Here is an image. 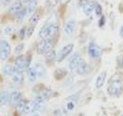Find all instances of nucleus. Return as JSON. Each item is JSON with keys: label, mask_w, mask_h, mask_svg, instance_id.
I'll return each mask as SVG.
<instances>
[{"label": "nucleus", "mask_w": 123, "mask_h": 116, "mask_svg": "<svg viewBox=\"0 0 123 116\" xmlns=\"http://www.w3.org/2000/svg\"><path fill=\"white\" fill-rule=\"evenodd\" d=\"M58 33H59V26L56 23H51V24L44 26L40 29L39 35L42 39L53 41L54 38L58 35Z\"/></svg>", "instance_id": "1"}, {"label": "nucleus", "mask_w": 123, "mask_h": 116, "mask_svg": "<svg viewBox=\"0 0 123 116\" xmlns=\"http://www.w3.org/2000/svg\"><path fill=\"white\" fill-rule=\"evenodd\" d=\"M122 83L119 80H114L112 82H110L109 86H108V93L112 96H119L122 92Z\"/></svg>", "instance_id": "2"}, {"label": "nucleus", "mask_w": 123, "mask_h": 116, "mask_svg": "<svg viewBox=\"0 0 123 116\" xmlns=\"http://www.w3.org/2000/svg\"><path fill=\"white\" fill-rule=\"evenodd\" d=\"M52 48H53V41L42 39L37 44V52L39 54H46L47 51L52 50Z\"/></svg>", "instance_id": "3"}, {"label": "nucleus", "mask_w": 123, "mask_h": 116, "mask_svg": "<svg viewBox=\"0 0 123 116\" xmlns=\"http://www.w3.org/2000/svg\"><path fill=\"white\" fill-rule=\"evenodd\" d=\"M76 106H77V99H76L74 96L69 97V98L65 101L64 105H63V109H62L63 113L66 114V115H69L71 112L74 111Z\"/></svg>", "instance_id": "4"}, {"label": "nucleus", "mask_w": 123, "mask_h": 116, "mask_svg": "<svg viewBox=\"0 0 123 116\" xmlns=\"http://www.w3.org/2000/svg\"><path fill=\"white\" fill-rule=\"evenodd\" d=\"M73 49H74V45L73 44H68V45L64 46L61 51L58 52V54L56 55V60L58 62H62L63 59H65L72 52Z\"/></svg>", "instance_id": "5"}, {"label": "nucleus", "mask_w": 123, "mask_h": 116, "mask_svg": "<svg viewBox=\"0 0 123 116\" xmlns=\"http://www.w3.org/2000/svg\"><path fill=\"white\" fill-rule=\"evenodd\" d=\"M14 70L15 73H23L26 70V56L25 55H19L17 56L14 62Z\"/></svg>", "instance_id": "6"}, {"label": "nucleus", "mask_w": 123, "mask_h": 116, "mask_svg": "<svg viewBox=\"0 0 123 116\" xmlns=\"http://www.w3.org/2000/svg\"><path fill=\"white\" fill-rule=\"evenodd\" d=\"M11 45L8 43V41L3 40L1 41V48H0V58L2 60H7L11 55Z\"/></svg>", "instance_id": "7"}, {"label": "nucleus", "mask_w": 123, "mask_h": 116, "mask_svg": "<svg viewBox=\"0 0 123 116\" xmlns=\"http://www.w3.org/2000/svg\"><path fill=\"white\" fill-rule=\"evenodd\" d=\"M88 53L92 58H97L102 54V51L97 44L91 42L88 46Z\"/></svg>", "instance_id": "8"}, {"label": "nucleus", "mask_w": 123, "mask_h": 116, "mask_svg": "<svg viewBox=\"0 0 123 116\" xmlns=\"http://www.w3.org/2000/svg\"><path fill=\"white\" fill-rule=\"evenodd\" d=\"M76 71H77L78 74H80V75H86L90 72V66L82 59L77 67Z\"/></svg>", "instance_id": "9"}, {"label": "nucleus", "mask_w": 123, "mask_h": 116, "mask_svg": "<svg viewBox=\"0 0 123 116\" xmlns=\"http://www.w3.org/2000/svg\"><path fill=\"white\" fill-rule=\"evenodd\" d=\"M82 60V58L80 57V53H75L72 57L70 58L69 60V64H68V67H69V70L70 71H75L77 69V67L79 66V64L80 63V61Z\"/></svg>", "instance_id": "10"}, {"label": "nucleus", "mask_w": 123, "mask_h": 116, "mask_svg": "<svg viewBox=\"0 0 123 116\" xmlns=\"http://www.w3.org/2000/svg\"><path fill=\"white\" fill-rule=\"evenodd\" d=\"M96 6H97V4H96L95 2L88 0L86 3H84V4L82 5V10H83V13H84L86 15H90L93 12L95 11Z\"/></svg>", "instance_id": "11"}, {"label": "nucleus", "mask_w": 123, "mask_h": 116, "mask_svg": "<svg viewBox=\"0 0 123 116\" xmlns=\"http://www.w3.org/2000/svg\"><path fill=\"white\" fill-rule=\"evenodd\" d=\"M76 23L74 20H68L64 25V33L66 35H71L75 29Z\"/></svg>", "instance_id": "12"}, {"label": "nucleus", "mask_w": 123, "mask_h": 116, "mask_svg": "<svg viewBox=\"0 0 123 116\" xmlns=\"http://www.w3.org/2000/svg\"><path fill=\"white\" fill-rule=\"evenodd\" d=\"M23 9V4L21 1H15L13 2L12 5H11V8H10V13L12 14L15 15L19 11H21Z\"/></svg>", "instance_id": "13"}, {"label": "nucleus", "mask_w": 123, "mask_h": 116, "mask_svg": "<svg viewBox=\"0 0 123 116\" xmlns=\"http://www.w3.org/2000/svg\"><path fill=\"white\" fill-rule=\"evenodd\" d=\"M27 74H28V78H29L30 82H35L36 79L38 78V74H37V72L34 67H30L28 69Z\"/></svg>", "instance_id": "14"}, {"label": "nucleus", "mask_w": 123, "mask_h": 116, "mask_svg": "<svg viewBox=\"0 0 123 116\" xmlns=\"http://www.w3.org/2000/svg\"><path fill=\"white\" fill-rule=\"evenodd\" d=\"M105 78H106V72H102L101 73H99L98 76L97 77V80H96V87L98 88H100L102 87L104 85Z\"/></svg>", "instance_id": "15"}, {"label": "nucleus", "mask_w": 123, "mask_h": 116, "mask_svg": "<svg viewBox=\"0 0 123 116\" xmlns=\"http://www.w3.org/2000/svg\"><path fill=\"white\" fill-rule=\"evenodd\" d=\"M11 94L8 91H0V105H6L10 101Z\"/></svg>", "instance_id": "16"}, {"label": "nucleus", "mask_w": 123, "mask_h": 116, "mask_svg": "<svg viewBox=\"0 0 123 116\" xmlns=\"http://www.w3.org/2000/svg\"><path fill=\"white\" fill-rule=\"evenodd\" d=\"M3 73L5 75H8V76H12L15 73V70H14V66H12V65H6L4 66L3 70H2Z\"/></svg>", "instance_id": "17"}, {"label": "nucleus", "mask_w": 123, "mask_h": 116, "mask_svg": "<svg viewBox=\"0 0 123 116\" xmlns=\"http://www.w3.org/2000/svg\"><path fill=\"white\" fill-rule=\"evenodd\" d=\"M37 0H32L31 2H30L28 5H27V15L28 14H31L34 13L36 7H37Z\"/></svg>", "instance_id": "18"}, {"label": "nucleus", "mask_w": 123, "mask_h": 116, "mask_svg": "<svg viewBox=\"0 0 123 116\" xmlns=\"http://www.w3.org/2000/svg\"><path fill=\"white\" fill-rule=\"evenodd\" d=\"M10 100L12 104H17L19 101L22 100V97H21V93L19 91H13L11 93V97H10Z\"/></svg>", "instance_id": "19"}, {"label": "nucleus", "mask_w": 123, "mask_h": 116, "mask_svg": "<svg viewBox=\"0 0 123 116\" xmlns=\"http://www.w3.org/2000/svg\"><path fill=\"white\" fill-rule=\"evenodd\" d=\"M31 112H34L33 103H32V101H29L26 103V106H25V108H24L23 113H25V114H30Z\"/></svg>", "instance_id": "20"}, {"label": "nucleus", "mask_w": 123, "mask_h": 116, "mask_svg": "<svg viewBox=\"0 0 123 116\" xmlns=\"http://www.w3.org/2000/svg\"><path fill=\"white\" fill-rule=\"evenodd\" d=\"M40 96H42L43 98H44V100L46 101L47 99H49L50 97H51V95H52V90L51 89H49V88H44L41 92H40V94H39Z\"/></svg>", "instance_id": "21"}, {"label": "nucleus", "mask_w": 123, "mask_h": 116, "mask_svg": "<svg viewBox=\"0 0 123 116\" xmlns=\"http://www.w3.org/2000/svg\"><path fill=\"white\" fill-rule=\"evenodd\" d=\"M39 21H40V14H33V15L30 18V24L32 27H35Z\"/></svg>", "instance_id": "22"}, {"label": "nucleus", "mask_w": 123, "mask_h": 116, "mask_svg": "<svg viewBox=\"0 0 123 116\" xmlns=\"http://www.w3.org/2000/svg\"><path fill=\"white\" fill-rule=\"evenodd\" d=\"M26 15H27V9H26V8H23L21 11H19V12L16 14L15 17H16V19H17V21H22V20L25 18Z\"/></svg>", "instance_id": "23"}, {"label": "nucleus", "mask_w": 123, "mask_h": 116, "mask_svg": "<svg viewBox=\"0 0 123 116\" xmlns=\"http://www.w3.org/2000/svg\"><path fill=\"white\" fill-rule=\"evenodd\" d=\"M23 80H24V75H23V73H14L13 75H12V81L14 82V83H22L23 82Z\"/></svg>", "instance_id": "24"}, {"label": "nucleus", "mask_w": 123, "mask_h": 116, "mask_svg": "<svg viewBox=\"0 0 123 116\" xmlns=\"http://www.w3.org/2000/svg\"><path fill=\"white\" fill-rule=\"evenodd\" d=\"M34 68H35V70H36V72H37L38 77L43 76V74L45 73V69H44V67H43L41 64H36V65L34 66Z\"/></svg>", "instance_id": "25"}, {"label": "nucleus", "mask_w": 123, "mask_h": 116, "mask_svg": "<svg viewBox=\"0 0 123 116\" xmlns=\"http://www.w3.org/2000/svg\"><path fill=\"white\" fill-rule=\"evenodd\" d=\"M26 103H27V101H25V100H21V101L18 102L16 104V110L19 111V112H23L24 108L26 106Z\"/></svg>", "instance_id": "26"}, {"label": "nucleus", "mask_w": 123, "mask_h": 116, "mask_svg": "<svg viewBox=\"0 0 123 116\" xmlns=\"http://www.w3.org/2000/svg\"><path fill=\"white\" fill-rule=\"evenodd\" d=\"M45 55H46L45 57H46V60H53L54 58H56V53H55V51L53 49L50 50L49 51H47Z\"/></svg>", "instance_id": "27"}, {"label": "nucleus", "mask_w": 123, "mask_h": 116, "mask_svg": "<svg viewBox=\"0 0 123 116\" xmlns=\"http://www.w3.org/2000/svg\"><path fill=\"white\" fill-rule=\"evenodd\" d=\"M26 34H27V28L26 27H23L22 29L19 30V37L21 39H24L25 36H26Z\"/></svg>", "instance_id": "28"}, {"label": "nucleus", "mask_w": 123, "mask_h": 116, "mask_svg": "<svg viewBox=\"0 0 123 116\" xmlns=\"http://www.w3.org/2000/svg\"><path fill=\"white\" fill-rule=\"evenodd\" d=\"M95 13H96V14L98 15V16L102 14V8H101V6L99 4H97L96 9H95Z\"/></svg>", "instance_id": "29"}, {"label": "nucleus", "mask_w": 123, "mask_h": 116, "mask_svg": "<svg viewBox=\"0 0 123 116\" xmlns=\"http://www.w3.org/2000/svg\"><path fill=\"white\" fill-rule=\"evenodd\" d=\"M24 47H25V45L23 43H20V44H18L17 46H16V48H15V53H20L22 51H23V49H24Z\"/></svg>", "instance_id": "30"}, {"label": "nucleus", "mask_w": 123, "mask_h": 116, "mask_svg": "<svg viewBox=\"0 0 123 116\" xmlns=\"http://www.w3.org/2000/svg\"><path fill=\"white\" fill-rule=\"evenodd\" d=\"M59 0H47V4L49 7H55L58 4Z\"/></svg>", "instance_id": "31"}, {"label": "nucleus", "mask_w": 123, "mask_h": 116, "mask_svg": "<svg viewBox=\"0 0 123 116\" xmlns=\"http://www.w3.org/2000/svg\"><path fill=\"white\" fill-rule=\"evenodd\" d=\"M33 31H34V27H32V26L29 27V28L27 29V36H28V37H31Z\"/></svg>", "instance_id": "32"}, {"label": "nucleus", "mask_w": 123, "mask_h": 116, "mask_svg": "<svg viewBox=\"0 0 123 116\" xmlns=\"http://www.w3.org/2000/svg\"><path fill=\"white\" fill-rule=\"evenodd\" d=\"M104 24H105V17H104V16H101V17H100V19H99L98 25H99V27H103V26H104Z\"/></svg>", "instance_id": "33"}, {"label": "nucleus", "mask_w": 123, "mask_h": 116, "mask_svg": "<svg viewBox=\"0 0 123 116\" xmlns=\"http://www.w3.org/2000/svg\"><path fill=\"white\" fill-rule=\"evenodd\" d=\"M11 1H12V0H2V5L8 6V5L11 3Z\"/></svg>", "instance_id": "34"}, {"label": "nucleus", "mask_w": 123, "mask_h": 116, "mask_svg": "<svg viewBox=\"0 0 123 116\" xmlns=\"http://www.w3.org/2000/svg\"><path fill=\"white\" fill-rule=\"evenodd\" d=\"M31 1H32V0H23V2H24V3H26L27 5H28L30 2H31Z\"/></svg>", "instance_id": "35"}, {"label": "nucleus", "mask_w": 123, "mask_h": 116, "mask_svg": "<svg viewBox=\"0 0 123 116\" xmlns=\"http://www.w3.org/2000/svg\"><path fill=\"white\" fill-rule=\"evenodd\" d=\"M120 36L123 38V26L121 27V29H120Z\"/></svg>", "instance_id": "36"}, {"label": "nucleus", "mask_w": 123, "mask_h": 116, "mask_svg": "<svg viewBox=\"0 0 123 116\" xmlns=\"http://www.w3.org/2000/svg\"><path fill=\"white\" fill-rule=\"evenodd\" d=\"M62 1H63V2H65V3H66V2H68L69 0H62Z\"/></svg>", "instance_id": "37"}, {"label": "nucleus", "mask_w": 123, "mask_h": 116, "mask_svg": "<svg viewBox=\"0 0 123 116\" xmlns=\"http://www.w3.org/2000/svg\"><path fill=\"white\" fill-rule=\"evenodd\" d=\"M0 48H1V42H0Z\"/></svg>", "instance_id": "38"}, {"label": "nucleus", "mask_w": 123, "mask_h": 116, "mask_svg": "<svg viewBox=\"0 0 123 116\" xmlns=\"http://www.w3.org/2000/svg\"><path fill=\"white\" fill-rule=\"evenodd\" d=\"M35 116H39V115H35Z\"/></svg>", "instance_id": "39"}, {"label": "nucleus", "mask_w": 123, "mask_h": 116, "mask_svg": "<svg viewBox=\"0 0 123 116\" xmlns=\"http://www.w3.org/2000/svg\"><path fill=\"white\" fill-rule=\"evenodd\" d=\"M122 64H123V62H122Z\"/></svg>", "instance_id": "40"}]
</instances>
